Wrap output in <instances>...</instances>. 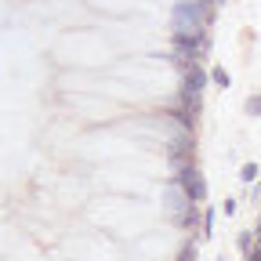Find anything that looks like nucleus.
Wrapping results in <instances>:
<instances>
[{
    "instance_id": "obj_1",
    "label": "nucleus",
    "mask_w": 261,
    "mask_h": 261,
    "mask_svg": "<svg viewBox=\"0 0 261 261\" xmlns=\"http://www.w3.org/2000/svg\"><path fill=\"white\" fill-rule=\"evenodd\" d=\"M214 83H221V87H229V73H221V69H214Z\"/></svg>"
},
{
    "instance_id": "obj_2",
    "label": "nucleus",
    "mask_w": 261,
    "mask_h": 261,
    "mask_svg": "<svg viewBox=\"0 0 261 261\" xmlns=\"http://www.w3.org/2000/svg\"><path fill=\"white\" fill-rule=\"evenodd\" d=\"M247 109H250V113H261V98H250V102H247Z\"/></svg>"
}]
</instances>
